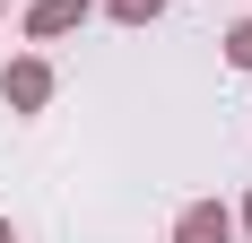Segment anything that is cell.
<instances>
[{"label": "cell", "instance_id": "obj_1", "mask_svg": "<svg viewBox=\"0 0 252 243\" xmlns=\"http://www.w3.org/2000/svg\"><path fill=\"white\" fill-rule=\"evenodd\" d=\"M0 96L18 104V113H44V104H52V61L18 52V61H9V78H0Z\"/></svg>", "mask_w": 252, "mask_h": 243}, {"label": "cell", "instance_id": "obj_2", "mask_svg": "<svg viewBox=\"0 0 252 243\" xmlns=\"http://www.w3.org/2000/svg\"><path fill=\"white\" fill-rule=\"evenodd\" d=\"M174 243H235V217L218 209V200H191L174 217Z\"/></svg>", "mask_w": 252, "mask_h": 243}, {"label": "cell", "instance_id": "obj_3", "mask_svg": "<svg viewBox=\"0 0 252 243\" xmlns=\"http://www.w3.org/2000/svg\"><path fill=\"white\" fill-rule=\"evenodd\" d=\"M78 26H87V0H35V9H26V35H35V44L78 35Z\"/></svg>", "mask_w": 252, "mask_h": 243}, {"label": "cell", "instance_id": "obj_4", "mask_svg": "<svg viewBox=\"0 0 252 243\" xmlns=\"http://www.w3.org/2000/svg\"><path fill=\"white\" fill-rule=\"evenodd\" d=\"M104 9H113V18H122V26H148L157 9H165V0H104Z\"/></svg>", "mask_w": 252, "mask_h": 243}, {"label": "cell", "instance_id": "obj_5", "mask_svg": "<svg viewBox=\"0 0 252 243\" xmlns=\"http://www.w3.org/2000/svg\"><path fill=\"white\" fill-rule=\"evenodd\" d=\"M226 61H235V70H252V18H244V26L226 35Z\"/></svg>", "mask_w": 252, "mask_h": 243}, {"label": "cell", "instance_id": "obj_6", "mask_svg": "<svg viewBox=\"0 0 252 243\" xmlns=\"http://www.w3.org/2000/svg\"><path fill=\"white\" fill-rule=\"evenodd\" d=\"M0 243H18V226H9V217H0Z\"/></svg>", "mask_w": 252, "mask_h": 243}, {"label": "cell", "instance_id": "obj_7", "mask_svg": "<svg viewBox=\"0 0 252 243\" xmlns=\"http://www.w3.org/2000/svg\"><path fill=\"white\" fill-rule=\"evenodd\" d=\"M244 235H252V200H244Z\"/></svg>", "mask_w": 252, "mask_h": 243}]
</instances>
